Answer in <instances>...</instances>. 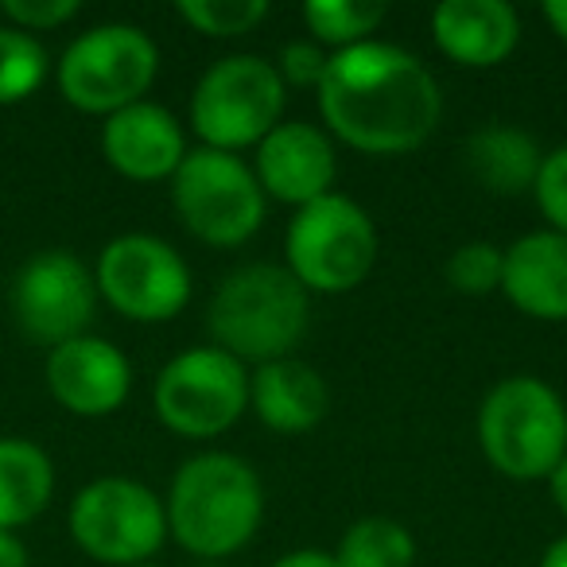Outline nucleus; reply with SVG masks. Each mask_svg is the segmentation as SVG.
Here are the masks:
<instances>
[{"label": "nucleus", "instance_id": "obj_28", "mask_svg": "<svg viewBox=\"0 0 567 567\" xmlns=\"http://www.w3.org/2000/svg\"><path fill=\"white\" fill-rule=\"evenodd\" d=\"M327 63H331V55H327L319 43H288V48L280 51V63H272V66L284 86L319 90V82H323V74H327Z\"/></svg>", "mask_w": 567, "mask_h": 567}, {"label": "nucleus", "instance_id": "obj_30", "mask_svg": "<svg viewBox=\"0 0 567 567\" xmlns=\"http://www.w3.org/2000/svg\"><path fill=\"white\" fill-rule=\"evenodd\" d=\"M28 544L20 540V533H4L0 528V567H28Z\"/></svg>", "mask_w": 567, "mask_h": 567}, {"label": "nucleus", "instance_id": "obj_14", "mask_svg": "<svg viewBox=\"0 0 567 567\" xmlns=\"http://www.w3.org/2000/svg\"><path fill=\"white\" fill-rule=\"evenodd\" d=\"M334 172H339V164H334L331 136L308 121H280L257 144L252 175H257L265 198L288 203L296 210L331 195Z\"/></svg>", "mask_w": 567, "mask_h": 567}, {"label": "nucleus", "instance_id": "obj_23", "mask_svg": "<svg viewBox=\"0 0 567 567\" xmlns=\"http://www.w3.org/2000/svg\"><path fill=\"white\" fill-rule=\"evenodd\" d=\"M48 74L51 59L48 48L40 43V35L0 24V105H20L32 94H40Z\"/></svg>", "mask_w": 567, "mask_h": 567}, {"label": "nucleus", "instance_id": "obj_25", "mask_svg": "<svg viewBox=\"0 0 567 567\" xmlns=\"http://www.w3.org/2000/svg\"><path fill=\"white\" fill-rule=\"evenodd\" d=\"M502 268H505V249H497L494 241H466L451 252L447 284L463 296H489L502 292Z\"/></svg>", "mask_w": 567, "mask_h": 567}, {"label": "nucleus", "instance_id": "obj_33", "mask_svg": "<svg viewBox=\"0 0 567 567\" xmlns=\"http://www.w3.org/2000/svg\"><path fill=\"white\" fill-rule=\"evenodd\" d=\"M536 567H567V533L556 536V540L544 548V556H540V564H536Z\"/></svg>", "mask_w": 567, "mask_h": 567}, {"label": "nucleus", "instance_id": "obj_34", "mask_svg": "<svg viewBox=\"0 0 567 567\" xmlns=\"http://www.w3.org/2000/svg\"><path fill=\"white\" fill-rule=\"evenodd\" d=\"M136 567H159V564H136Z\"/></svg>", "mask_w": 567, "mask_h": 567}, {"label": "nucleus", "instance_id": "obj_32", "mask_svg": "<svg viewBox=\"0 0 567 567\" xmlns=\"http://www.w3.org/2000/svg\"><path fill=\"white\" fill-rule=\"evenodd\" d=\"M544 20H548V28L556 32V40L567 43V0H548V4H544Z\"/></svg>", "mask_w": 567, "mask_h": 567}, {"label": "nucleus", "instance_id": "obj_24", "mask_svg": "<svg viewBox=\"0 0 567 567\" xmlns=\"http://www.w3.org/2000/svg\"><path fill=\"white\" fill-rule=\"evenodd\" d=\"M175 12H179L198 35L237 40V35H249L257 24H265L268 4L265 0H179Z\"/></svg>", "mask_w": 567, "mask_h": 567}, {"label": "nucleus", "instance_id": "obj_1", "mask_svg": "<svg viewBox=\"0 0 567 567\" xmlns=\"http://www.w3.org/2000/svg\"><path fill=\"white\" fill-rule=\"evenodd\" d=\"M316 97L327 128L365 156L416 152L443 117L435 74L412 51L381 40L334 51Z\"/></svg>", "mask_w": 567, "mask_h": 567}, {"label": "nucleus", "instance_id": "obj_21", "mask_svg": "<svg viewBox=\"0 0 567 567\" xmlns=\"http://www.w3.org/2000/svg\"><path fill=\"white\" fill-rule=\"evenodd\" d=\"M339 567H416V540L393 517H362L342 533Z\"/></svg>", "mask_w": 567, "mask_h": 567}, {"label": "nucleus", "instance_id": "obj_6", "mask_svg": "<svg viewBox=\"0 0 567 567\" xmlns=\"http://www.w3.org/2000/svg\"><path fill=\"white\" fill-rule=\"evenodd\" d=\"M288 86L260 55H226L198 79L190 94V128L203 148H257L284 121Z\"/></svg>", "mask_w": 567, "mask_h": 567}, {"label": "nucleus", "instance_id": "obj_7", "mask_svg": "<svg viewBox=\"0 0 567 567\" xmlns=\"http://www.w3.org/2000/svg\"><path fill=\"white\" fill-rule=\"evenodd\" d=\"M159 71V48L136 24H97L59 59V94L82 113L113 117L144 102Z\"/></svg>", "mask_w": 567, "mask_h": 567}, {"label": "nucleus", "instance_id": "obj_9", "mask_svg": "<svg viewBox=\"0 0 567 567\" xmlns=\"http://www.w3.org/2000/svg\"><path fill=\"white\" fill-rule=\"evenodd\" d=\"M71 536L90 559L110 567L152 564L167 540V509L144 482L105 474L74 494Z\"/></svg>", "mask_w": 567, "mask_h": 567}, {"label": "nucleus", "instance_id": "obj_27", "mask_svg": "<svg viewBox=\"0 0 567 567\" xmlns=\"http://www.w3.org/2000/svg\"><path fill=\"white\" fill-rule=\"evenodd\" d=\"M79 12H82L79 0H4L0 4V17L28 35L55 32V28L71 24Z\"/></svg>", "mask_w": 567, "mask_h": 567}, {"label": "nucleus", "instance_id": "obj_20", "mask_svg": "<svg viewBox=\"0 0 567 567\" xmlns=\"http://www.w3.org/2000/svg\"><path fill=\"white\" fill-rule=\"evenodd\" d=\"M55 497V463L32 440H0V528L17 533L32 525Z\"/></svg>", "mask_w": 567, "mask_h": 567}, {"label": "nucleus", "instance_id": "obj_5", "mask_svg": "<svg viewBox=\"0 0 567 567\" xmlns=\"http://www.w3.org/2000/svg\"><path fill=\"white\" fill-rule=\"evenodd\" d=\"M284 268L308 292H354L378 265V226L354 198L331 190L296 210L284 237Z\"/></svg>", "mask_w": 567, "mask_h": 567}, {"label": "nucleus", "instance_id": "obj_11", "mask_svg": "<svg viewBox=\"0 0 567 567\" xmlns=\"http://www.w3.org/2000/svg\"><path fill=\"white\" fill-rule=\"evenodd\" d=\"M97 296L133 323H167L190 303V268L164 237L121 234L94 265Z\"/></svg>", "mask_w": 567, "mask_h": 567}, {"label": "nucleus", "instance_id": "obj_13", "mask_svg": "<svg viewBox=\"0 0 567 567\" xmlns=\"http://www.w3.org/2000/svg\"><path fill=\"white\" fill-rule=\"evenodd\" d=\"M48 389L74 416H113L133 393V365L113 342L97 334H79L63 347L48 350L43 365Z\"/></svg>", "mask_w": 567, "mask_h": 567}, {"label": "nucleus", "instance_id": "obj_10", "mask_svg": "<svg viewBox=\"0 0 567 567\" xmlns=\"http://www.w3.org/2000/svg\"><path fill=\"white\" fill-rule=\"evenodd\" d=\"M152 409L167 432L214 440L249 409V370L218 347H190L156 373Z\"/></svg>", "mask_w": 567, "mask_h": 567}, {"label": "nucleus", "instance_id": "obj_4", "mask_svg": "<svg viewBox=\"0 0 567 567\" xmlns=\"http://www.w3.org/2000/svg\"><path fill=\"white\" fill-rule=\"evenodd\" d=\"M478 447L505 478H548L567 455L564 396L528 373L497 381L478 409Z\"/></svg>", "mask_w": 567, "mask_h": 567}, {"label": "nucleus", "instance_id": "obj_3", "mask_svg": "<svg viewBox=\"0 0 567 567\" xmlns=\"http://www.w3.org/2000/svg\"><path fill=\"white\" fill-rule=\"evenodd\" d=\"M308 288L284 265H245L218 284L210 300L214 347L237 362L292 358L308 331Z\"/></svg>", "mask_w": 567, "mask_h": 567}, {"label": "nucleus", "instance_id": "obj_29", "mask_svg": "<svg viewBox=\"0 0 567 567\" xmlns=\"http://www.w3.org/2000/svg\"><path fill=\"white\" fill-rule=\"evenodd\" d=\"M268 567H339V564H334L331 551H319V548H296V551H288V556L272 559V564H268Z\"/></svg>", "mask_w": 567, "mask_h": 567}, {"label": "nucleus", "instance_id": "obj_8", "mask_svg": "<svg viewBox=\"0 0 567 567\" xmlns=\"http://www.w3.org/2000/svg\"><path fill=\"white\" fill-rule=\"evenodd\" d=\"M172 203L190 237L210 249L245 245L265 221V190L234 152L195 148L172 175Z\"/></svg>", "mask_w": 567, "mask_h": 567}, {"label": "nucleus", "instance_id": "obj_16", "mask_svg": "<svg viewBox=\"0 0 567 567\" xmlns=\"http://www.w3.org/2000/svg\"><path fill=\"white\" fill-rule=\"evenodd\" d=\"M432 40L451 63L486 71L517 51L520 17L505 0H443L432 9Z\"/></svg>", "mask_w": 567, "mask_h": 567}, {"label": "nucleus", "instance_id": "obj_12", "mask_svg": "<svg viewBox=\"0 0 567 567\" xmlns=\"http://www.w3.org/2000/svg\"><path fill=\"white\" fill-rule=\"evenodd\" d=\"M12 319L20 334L35 347H63L90 334L97 311L94 272L66 249H43L12 276Z\"/></svg>", "mask_w": 567, "mask_h": 567}, {"label": "nucleus", "instance_id": "obj_2", "mask_svg": "<svg viewBox=\"0 0 567 567\" xmlns=\"http://www.w3.org/2000/svg\"><path fill=\"white\" fill-rule=\"evenodd\" d=\"M167 533L203 559L234 556L265 517V489L245 458L206 451L175 471L167 489Z\"/></svg>", "mask_w": 567, "mask_h": 567}, {"label": "nucleus", "instance_id": "obj_26", "mask_svg": "<svg viewBox=\"0 0 567 567\" xmlns=\"http://www.w3.org/2000/svg\"><path fill=\"white\" fill-rule=\"evenodd\" d=\"M533 198H536V206H540L544 218H548V229H556V234L567 237V144L544 152Z\"/></svg>", "mask_w": 567, "mask_h": 567}, {"label": "nucleus", "instance_id": "obj_17", "mask_svg": "<svg viewBox=\"0 0 567 567\" xmlns=\"http://www.w3.org/2000/svg\"><path fill=\"white\" fill-rule=\"evenodd\" d=\"M502 292L520 316L567 323V237L536 229L505 249Z\"/></svg>", "mask_w": 567, "mask_h": 567}, {"label": "nucleus", "instance_id": "obj_31", "mask_svg": "<svg viewBox=\"0 0 567 567\" xmlns=\"http://www.w3.org/2000/svg\"><path fill=\"white\" fill-rule=\"evenodd\" d=\"M548 489H551V502H556V509L567 517V455L559 458V466L548 474Z\"/></svg>", "mask_w": 567, "mask_h": 567}, {"label": "nucleus", "instance_id": "obj_22", "mask_svg": "<svg viewBox=\"0 0 567 567\" xmlns=\"http://www.w3.org/2000/svg\"><path fill=\"white\" fill-rule=\"evenodd\" d=\"M389 17L385 0H308L303 4V24L316 35L319 48H354L373 40Z\"/></svg>", "mask_w": 567, "mask_h": 567}, {"label": "nucleus", "instance_id": "obj_15", "mask_svg": "<svg viewBox=\"0 0 567 567\" xmlns=\"http://www.w3.org/2000/svg\"><path fill=\"white\" fill-rule=\"evenodd\" d=\"M102 156L125 179L164 183L179 172L183 156H187V141H183L175 113H167L156 102H136L105 117Z\"/></svg>", "mask_w": 567, "mask_h": 567}, {"label": "nucleus", "instance_id": "obj_19", "mask_svg": "<svg viewBox=\"0 0 567 567\" xmlns=\"http://www.w3.org/2000/svg\"><path fill=\"white\" fill-rule=\"evenodd\" d=\"M463 159L471 179L482 183L489 195H525L536 187L544 152L525 128L494 121V125L466 136Z\"/></svg>", "mask_w": 567, "mask_h": 567}, {"label": "nucleus", "instance_id": "obj_18", "mask_svg": "<svg viewBox=\"0 0 567 567\" xmlns=\"http://www.w3.org/2000/svg\"><path fill=\"white\" fill-rule=\"evenodd\" d=\"M249 409L268 432L303 435L323 424L331 409V389L316 373V365L300 358H280L249 370Z\"/></svg>", "mask_w": 567, "mask_h": 567}]
</instances>
